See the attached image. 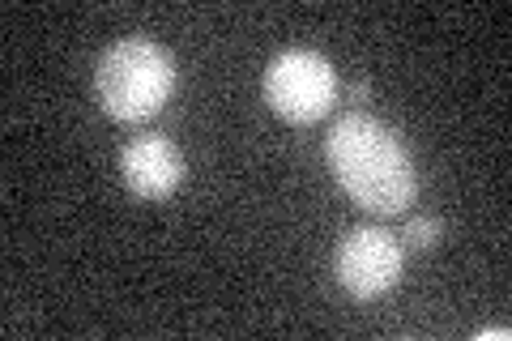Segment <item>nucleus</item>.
<instances>
[{
    "label": "nucleus",
    "mask_w": 512,
    "mask_h": 341,
    "mask_svg": "<svg viewBox=\"0 0 512 341\" xmlns=\"http://www.w3.org/2000/svg\"><path fill=\"white\" fill-rule=\"evenodd\" d=\"M325 162L346 197L376 218L406 214L419 197V171L402 133L367 111H350L329 128Z\"/></svg>",
    "instance_id": "obj_1"
},
{
    "label": "nucleus",
    "mask_w": 512,
    "mask_h": 341,
    "mask_svg": "<svg viewBox=\"0 0 512 341\" xmlns=\"http://www.w3.org/2000/svg\"><path fill=\"white\" fill-rule=\"evenodd\" d=\"M175 56L154 39H120L94 64V94L116 124H146L175 94Z\"/></svg>",
    "instance_id": "obj_2"
},
{
    "label": "nucleus",
    "mask_w": 512,
    "mask_h": 341,
    "mask_svg": "<svg viewBox=\"0 0 512 341\" xmlns=\"http://www.w3.org/2000/svg\"><path fill=\"white\" fill-rule=\"evenodd\" d=\"M261 94L269 111L286 124H316L338 103V69L312 47H291L269 60Z\"/></svg>",
    "instance_id": "obj_3"
},
{
    "label": "nucleus",
    "mask_w": 512,
    "mask_h": 341,
    "mask_svg": "<svg viewBox=\"0 0 512 341\" xmlns=\"http://www.w3.org/2000/svg\"><path fill=\"white\" fill-rule=\"evenodd\" d=\"M402 269H406V248L402 239L384 226H359L346 231L338 252H333V282L355 303H372L384 299L402 286Z\"/></svg>",
    "instance_id": "obj_4"
},
{
    "label": "nucleus",
    "mask_w": 512,
    "mask_h": 341,
    "mask_svg": "<svg viewBox=\"0 0 512 341\" xmlns=\"http://www.w3.org/2000/svg\"><path fill=\"white\" fill-rule=\"evenodd\" d=\"M120 175L141 201H167L184 184V154L163 133H141L120 150Z\"/></svg>",
    "instance_id": "obj_5"
},
{
    "label": "nucleus",
    "mask_w": 512,
    "mask_h": 341,
    "mask_svg": "<svg viewBox=\"0 0 512 341\" xmlns=\"http://www.w3.org/2000/svg\"><path fill=\"white\" fill-rule=\"evenodd\" d=\"M402 239L410 243V248H419V252L436 248V243H440V222H436V218H410L406 231H402Z\"/></svg>",
    "instance_id": "obj_6"
},
{
    "label": "nucleus",
    "mask_w": 512,
    "mask_h": 341,
    "mask_svg": "<svg viewBox=\"0 0 512 341\" xmlns=\"http://www.w3.org/2000/svg\"><path fill=\"white\" fill-rule=\"evenodd\" d=\"M508 341V329H483V333H478V341Z\"/></svg>",
    "instance_id": "obj_7"
}]
</instances>
